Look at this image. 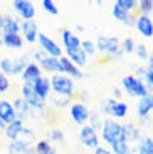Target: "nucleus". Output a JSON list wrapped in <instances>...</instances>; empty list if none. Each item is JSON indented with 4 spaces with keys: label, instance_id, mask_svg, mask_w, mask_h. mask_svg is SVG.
<instances>
[{
    "label": "nucleus",
    "instance_id": "58836bf2",
    "mask_svg": "<svg viewBox=\"0 0 153 154\" xmlns=\"http://www.w3.org/2000/svg\"><path fill=\"white\" fill-rule=\"evenodd\" d=\"M10 151H12V152H14V154H15V152H20V154H27V147H25V146H22V144H19V143H14V144H12Z\"/></svg>",
    "mask_w": 153,
    "mask_h": 154
},
{
    "label": "nucleus",
    "instance_id": "6e6552de",
    "mask_svg": "<svg viewBox=\"0 0 153 154\" xmlns=\"http://www.w3.org/2000/svg\"><path fill=\"white\" fill-rule=\"evenodd\" d=\"M14 8L22 15V19H25V22L34 19V15H35V7L29 0H15L14 2Z\"/></svg>",
    "mask_w": 153,
    "mask_h": 154
},
{
    "label": "nucleus",
    "instance_id": "1a4fd4ad",
    "mask_svg": "<svg viewBox=\"0 0 153 154\" xmlns=\"http://www.w3.org/2000/svg\"><path fill=\"white\" fill-rule=\"evenodd\" d=\"M81 143L88 147H98L99 144V139H98V134H96V129H93L91 126H84L81 129V134H79Z\"/></svg>",
    "mask_w": 153,
    "mask_h": 154
},
{
    "label": "nucleus",
    "instance_id": "f3484780",
    "mask_svg": "<svg viewBox=\"0 0 153 154\" xmlns=\"http://www.w3.org/2000/svg\"><path fill=\"white\" fill-rule=\"evenodd\" d=\"M62 45L66 47V50H73L81 47V40L77 38V35H74L71 30L62 32Z\"/></svg>",
    "mask_w": 153,
    "mask_h": 154
},
{
    "label": "nucleus",
    "instance_id": "b1692460",
    "mask_svg": "<svg viewBox=\"0 0 153 154\" xmlns=\"http://www.w3.org/2000/svg\"><path fill=\"white\" fill-rule=\"evenodd\" d=\"M2 29H4L5 35L7 34H17L19 32V23L15 22V19L12 17H4V22H2Z\"/></svg>",
    "mask_w": 153,
    "mask_h": 154
},
{
    "label": "nucleus",
    "instance_id": "de8ad7c7",
    "mask_svg": "<svg viewBox=\"0 0 153 154\" xmlns=\"http://www.w3.org/2000/svg\"><path fill=\"white\" fill-rule=\"evenodd\" d=\"M151 60H153V57H151Z\"/></svg>",
    "mask_w": 153,
    "mask_h": 154
},
{
    "label": "nucleus",
    "instance_id": "ddd939ff",
    "mask_svg": "<svg viewBox=\"0 0 153 154\" xmlns=\"http://www.w3.org/2000/svg\"><path fill=\"white\" fill-rule=\"evenodd\" d=\"M32 85H34V91H35V94H37V97H39L41 100H44L47 96H49L50 82L47 81L46 77H39L37 81L32 82Z\"/></svg>",
    "mask_w": 153,
    "mask_h": 154
},
{
    "label": "nucleus",
    "instance_id": "423d86ee",
    "mask_svg": "<svg viewBox=\"0 0 153 154\" xmlns=\"http://www.w3.org/2000/svg\"><path fill=\"white\" fill-rule=\"evenodd\" d=\"M104 112L115 116V117H118V119H121V117L126 116L128 106L123 104V102H118V100H115V99H108L106 102H104Z\"/></svg>",
    "mask_w": 153,
    "mask_h": 154
},
{
    "label": "nucleus",
    "instance_id": "0eeeda50",
    "mask_svg": "<svg viewBox=\"0 0 153 154\" xmlns=\"http://www.w3.org/2000/svg\"><path fill=\"white\" fill-rule=\"evenodd\" d=\"M34 55H35V59H37V62L47 70V72H59V59L49 57L44 50H39Z\"/></svg>",
    "mask_w": 153,
    "mask_h": 154
},
{
    "label": "nucleus",
    "instance_id": "c03bdc74",
    "mask_svg": "<svg viewBox=\"0 0 153 154\" xmlns=\"http://www.w3.org/2000/svg\"><path fill=\"white\" fill-rule=\"evenodd\" d=\"M4 127H7V124H5V122H4V121L0 119V129H4Z\"/></svg>",
    "mask_w": 153,
    "mask_h": 154
},
{
    "label": "nucleus",
    "instance_id": "f8f14e48",
    "mask_svg": "<svg viewBox=\"0 0 153 154\" xmlns=\"http://www.w3.org/2000/svg\"><path fill=\"white\" fill-rule=\"evenodd\" d=\"M71 116H73V119L79 124H84L86 121L91 117V114H89L88 107H86L84 104H73V107H71Z\"/></svg>",
    "mask_w": 153,
    "mask_h": 154
},
{
    "label": "nucleus",
    "instance_id": "dca6fc26",
    "mask_svg": "<svg viewBox=\"0 0 153 154\" xmlns=\"http://www.w3.org/2000/svg\"><path fill=\"white\" fill-rule=\"evenodd\" d=\"M22 30H24V35H25V40L27 42L34 44L39 37V32H37V23L34 20H27V22L22 23Z\"/></svg>",
    "mask_w": 153,
    "mask_h": 154
},
{
    "label": "nucleus",
    "instance_id": "a211bd4d",
    "mask_svg": "<svg viewBox=\"0 0 153 154\" xmlns=\"http://www.w3.org/2000/svg\"><path fill=\"white\" fill-rule=\"evenodd\" d=\"M22 77H24V81L25 82H34V81H37L39 77H41V67L37 66V64H29V66L24 69V72H22Z\"/></svg>",
    "mask_w": 153,
    "mask_h": 154
},
{
    "label": "nucleus",
    "instance_id": "ea45409f",
    "mask_svg": "<svg viewBox=\"0 0 153 154\" xmlns=\"http://www.w3.org/2000/svg\"><path fill=\"white\" fill-rule=\"evenodd\" d=\"M123 50H125V52H128V54H130V52H133V50H135L133 38H126V40L123 42Z\"/></svg>",
    "mask_w": 153,
    "mask_h": 154
},
{
    "label": "nucleus",
    "instance_id": "4be33fe9",
    "mask_svg": "<svg viewBox=\"0 0 153 154\" xmlns=\"http://www.w3.org/2000/svg\"><path fill=\"white\" fill-rule=\"evenodd\" d=\"M4 44L12 47V49H20L24 45V40L19 34H7V35L4 34Z\"/></svg>",
    "mask_w": 153,
    "mask_h": 154
},
{
    "label": "nucleus",
    "instance_id": "c9c22d12",
    "mask_svg": "<svg viewBox=\"0 0 153 154\" xmlns=\"http://www.w3.org/2000/svg\"><path fill=\"white\" fill-rule=\"evenodd\" d=\"M81 49L84 50V54H86V55H88V54H94V52H96L94 44L89 42V40H84V42H81Z\"/></svg>",
    "mask_w": 153,
    "mask_h": 154
},
{
    "label": "nucleus",
    "instance_id": "4468645a",
    "mask_svg": "<svg viewBox=\"0 0 153 154\" xmlns=\"http://www.w3.org/2000/svg\"><path fill=\"white\" fill-rule=\"evenodd\" d=\"M136 29L140 30V34L145 35V37H151L153 35V22L148 15H140L136 19Z\"/></svg>",
    "mask_w": 153,
    "mask_h": 154
},
{
    "label": "nucleus",
    "instance_id": "9d476101",
    "mask_svg": "<svg viewBox=\"0 0 153 154\" xmlns=\"http://www.w3.org/2000/svg\"><path fill=\"white\" fill-rule=\"evenodd\" d=\"M22 94H24V99H25V102L29 106H34V107L41 109L44 106V100H41L37 97V94H35L34 91V85L31 84V82H25L22 87Z\"/></svg>",
    "mask_w": 153,
    "mask_h": 154
},
{
    "label": "nucleus",
    "instance_id": "2f4dec72",
    "mask_svg": "<svg viewBox=\"0 0 153 154\" xmlns=\"http://www.w3.org/2000/svg\"><path fill=\"white\" fill-rule=\"evenodd\" d=\"M140 149L145 154H153V139L151 137H145L140 144Z\"/></svg>",
    "mask_w": 153,
    "mask_h": 154
},
{
    "label": "nucleus",
    "instance_id": "473e14b6",
    "mask_svg": "<svg viewBox=\"0 0 153 154\" xmlns=\"http://www.w3.org/2000/svg\"><path fill=\"white\" fill-rule=\"evenodd\" d=\"M42 7H44V10L49 12L50 15H57L59 8L56 7V4H54L52 0H42Z\"/></svg>",
    "mask_w": 153,
    "mask_h": 154
},
{
    "label": "nucleus",
    "instance_id": "7ed1b4c3",
    "mask_svg": "<svg viewBox=\"0 0 153 154\" xmlns=\"http://www.w3.org/2000/svg\"><path fill=\"white\" fill-rule=\"evenodd\" d=\"M103 139L108 144H113L123 139V126L115 121H106L103 124Z\"/></svg>",
    "mask_w": 153,
    "mask_h": 154
},
{
    "label": "nucleus",
    "instance_id": "9b49d317",
    "mask_svg": "<svg viewBox=\"0 0 153 154\" xmlns=\"http://www.w3.org/2000/svg\"><path fill=\"white\" fill-rule=\"evenodd\" d=\"M59 72L69 74V75H73L74 79H81V77H83V72H81V70L77 69V67L74 66L67 57H61V59H59Z\"/></svg>",
    "mask_w": 153,
    "mask_h": 154
},
{
    "label": "nucleus",
    "instance_id": "2eb2a0df",
    "mask_svg": "<svg viewBox=\"0 0 153 154\" xmlns=\"http://www.w3.org/2000/svg\"><path fill=\"white\" fill-rule=\"evenodd\" d=\"M0 119L4 121L5 124H10L17 119L15 112H14V107H12V104L7 102V100H0Z\"/></svg>",
    "mask_w": 153,
    "mask_h": 154
},
{
    "label": "nucleus",
    "instance_id": "f257e3e1",
    "mask_svg": "<svg viewBox=\"0 0 153 154\" xmlns=\"http://www.w3.org/2000/svg\"><path fill=\"white\" fill-rule=\"evenodd\" d=\"M123 87H125V91H126L130 96H135V97H145L146 94H148L146 85L143 84L140 79H136V77H133V75L123 77Z\"/></svg>",
    "mask_w": 153,
    "mask_h": 154
},
{
    "label": "nucleus",
    "instance_id": "e433bc0d",
    "mask_svg": "<svg viewBox=\"0 0 153 154\" xmlns=\"http://www.w3.org/2000/svg\"><path fill=\"white\" fill-rule=\"evenodd\" d=\"M140 8H142L143 15H146L148 12L153 10V0H142L140 2Z\"/></svg>",
    "mask_w": 153,
    "mask_h": 154
},
{
    "label": "nucleus",
    "instance_id": "49530a36",
    "mask_svg": "<svg viewBox=\"0 0 153 154\" xmlns=\"http://www.w3.org/2000/svg\"><path fill=\"white\" fill-rule=\"evenodd\" d=\"M138 154H145V152H143V151H142V149H140V151H138Z\"/></svg>",
    "mask_w": 153,
    "mask_h": 154
},
{
    "label": "nucleus",
    "instance_id": "c85d7f7f",
    "mask_svg": "<svg viewBox=\"0 0 153 154\" xmlns=\"http://www.w3.org/2000/svg\"><path fill=\"white\" fill-rule=\"evenodd\" d=\"M29 66V57L24 55V57H19L14 60V74H19V72H24V69Z\"/></svg>",
    "mask_w": 153,
    "mask_h": 154
},
{
    "label": "nucleus",
    "instance_id": "393cba45",
    "mask_svg": "<svg viewBox=\"0 0 153 154\" xmlns=\"http://www.w3.org/2000/svg\"><path fill=\"white\" fill-rule=\"evenodd\" d=\"M22 129H24L22 121H20V119H15L14 122H10V124L7 126V136H8L10 139H14V141H15V137L19 136V132L22 131Z\"/></svg>",
    "mask_w": 153,
    "mask_h": 154
},
{
    "label": "nucleus",
    "instance_id": "6ab92c4d",
    "mask_svg": "<svg viewBox=\"0 0 153 154\" xmlns=\"http://www.w3.org/2000/svg\"><path fill=\"white\" fill-rule=\"evenodd\" d=\"M67 52V59L71 62H73L74 66H84L86 64V54H84V50L81 49H73V50H66Z\"/></svg>",
    "mask_w": 153,
    "mask_h": 154
},
{
    "label": "nucleus",
    "instance_id": "09e8293b",
    "mask_svg": "<svg viewBox=\"0 0 153 154\" xmlns=\"http://www.w3.org/2000/svg\"><path fill=\"white\" fill-rule=\"evenodd\" d=\"M0 42H2V40H0Z\"/></svg>",
    "mask_w": 153,
    "mask_h": 154
},
{
    "label": "nucleus",
    "instance_id": "79ce46f5",
    "mask_svg": "<svg viewBox=\"0 0 153 154\" xmlns=\"http://www.w3.org/2000/svg\"><path fill=\"white\" fill-rule=\"evenodd\" d=\"M50 139H52V141H62V139H64V134H62V131L61 129H54L52 132H50Z\"/></svg>",
    "mask_w": 153,
    "mask_h": 154
},
{
    "label": "nucleus",
    "instance_id": "a18cd8bd",
    "mask_svg": "<svg viewBox=\"0 0 153 154\" xmlns=\"http://www.w3.org/2000/svg\"><path fill=\"white\" fill-rule=\"evenodd\" d=\"M2 22H4V17L0 15V29H2Z\"/></svg>",
    "mask_w": 153,
    "mask_h": 154
},
{
    "label": "nucleus",
    "instance_id": "bb28decb",
    "mask_svg": "<svg viewBox=\"0 0 153 154\" xmlns=\"http://www.w3.org/2000/svg\"><path fill=\"white\" fill-rule=\"evenodd\" d=\"M111 147H113V151H115L116 154H130V146H128V143L125 139H119V141L113 143Z\"/></svg>",
    "mask_w": 153,
    "mask_h": 154
},
{
    "label": "nucleus",
    "instance_id": "a878e982",
    "mask_svg": "<svg viewBox=\"0 0 153 154\" xmlns=\"http://www.w3.org/2000/svg\"><path fill=\"white\" fill-rule=\"evenodd\" d=\"M12 107H14V112H15V116H20V117H24V116L27 114V111H29V104L25 102V99H15V102L12 104Z\"/></svg>",
    "mask_w": 153,
    "mask_h": 154
},
{
    "label": "nucleus",
    "instance_id": "f03ea898",
    "mask_svg": "<svg viewBox=\"0 0 153 154\" xmlns=\"http://www.w3.org/2000/svg\"><path fill=\"white\" fill-rule=\"evenodd\" d=\"M49 82H50V87H52L57 94H61V96H71L73 91H74L73 81H71L69 77L62 75V74H56Z\"/></svg>",
    "mask_w": 153,
    "mask_h": 154
},
{
    "label": "nucleus",
    "instance_id": "37998d69",
    "mask_svg": "<svg viewBox=\"0 0 153 154\" xmlns=\"http://www.w3.org/2000/svg\"><path fill=\"white\" fill-rule=\"evenodd\" d=\"M94 154H111L108 149H104V147H96V152Z\"/></svg>",
    "mask_w": 153,
    "mask_h": 154
},
{
    "label": "nucleus",
    "instance_id": "20e7f679",
    "mask_svg": "<svg viewBox=\"0 0 153 154\" xmlns=\"http://www.w3.org/2000/svg\"><path fill=\"white\" fill-rule=\"evenodd\" d=\"M37 40H39V44H41V47H42V50L49 55V57H54V59H61L62 57L61 47L54 42L50 37H47L46 34H39Z\"/></svg>",
    "mask_w": 153,
    "mask_h": 154
},
{
    "label": "nucleus",
    "instance_id": "cd10ccee",
    "mask_svg": "<svg viewBox=\"0 0 153 154\" xmlns=\"http://www.w3.org/2000/svg\"><path fill=\"white\" fill-rule=\"evenodd\" d=\"M138 137V131L135 129L131 124H128V126H123V139L125 141H133V139H136Z\"/></svg>",
    "mask_w": 153,
    "mask_h": 154
},
{
    "label": "nucleus",
    "instance_id": "f704fd0d",
    "mask_svg": "<svg viewBox=\"0 0 153 154\" xmlns=\"http://www.w3.org/2000/svg\"><path fill=\"white\" fill-rule=\"evenodd\" d=\"M135 52L138 54V57L142 60H148V49H146V45H143V44L135 45Z\"/></svg>",
    "mask_w": 153,
    "mask_h": 154
},
{
    "label": "nucleus",
    "instance_id": "5701e85b",
    "mask_svg": "<svg viewBox=\"0 0 153 154\" xmlns=\"http://www.w3.org/2000/svg\"><path fill=\"white\" fill-rule=\"evenodd\" d=\"M34 139H35L34 132H32V131H27V129H22V131L19 132V136L15 137V141H14V143H19V144H22V146L27 147L31 143H34Z\"/></svg>",
    "mask_w": 153,
    "mask_h": 154
},
{
    "label": "nucleus",
    "instance_id": "c756f323",
    "mask_svg": "<svg viewBox=\"0 0 153 154\" xmlns=\"http://www.w3.org/2000/svg\"><path fill=\"white\" fill-rule=\"evenodd\" d=\"M116 7H119L121 10H125V12H130V10H133L135 7H136V2L135 0H116Z\"/></svg>",
    "mask_w": 153,
    "mask_h": 154
},
{
    "label": "nucleus",
    "instance_id": "4c0bfd02",
    "mask_svg": "<svg viewBox=\"0 0 153 154\" xmlns=\"http://www.w3.org/2000/svg\"><path fill=\"white\" fill-rule=\"evenodd\" d=\"M145 77H146V85H148V87H146V91H151L153 92V69H146L145 70Z\"/></svg>",
    "mask_w": 153,
    "mask_h": 154
},
{
    "label": "nucleus",
    "instance_id": "39448f33",
    "mask_svg": "<svg viewBox=\"0 0 153 154\" xmlns=\"http://www.w3.org/2000/svg\"><path fill=\"white\" fill-rule=\"evenodd\" d=\"M98 49L109 55H116V57H119V54H121L119 42L116 37H99L98 38Z\"/></svg>",
    "mask_w": 153,
    "mask_h": 154
},
{
    "label": "nucleus",
    "instance_id": "412c9836",
    "mask_svg": "<svg viewBox=\"0 0 153 154\" xmlns=\"http://www.w3.org/2000/svg\"><path fill=\"white\" fill-rule=\"evenodd\" d=\"M113 15H115V19H118L119 22H123V23H126V25H135L136 23V20L133 19V17L130 15V12H125V10H121L119 7H113Z\"/></svg>",
    "mask_w": 153,
    "mask_h": 154
},
{
    "label": "nucleus",
    "instance_id": "72a5a7b5",
    "mask_svg": "<svg viewBox=\"0 0 153 154\" xmlns=\"http://www.w3.org/2000/svg\"><path fill=\"white\" fill-rule=\"evenodd\" d=\"M0 69H2V74L7 72V74H14V60L10 59H4L0 62Z\"/></svg>",
    "mask_w": 153,
    "mask_h": 154
},
{
    "label": "nucleus",
    "instance_id": "a19ab883",
    "mask_svg": "<svg viewBox=\"0 0 153 154\" xmlns=\"http://www.w3.org/2000/svg\"><path fill=\"white\" fill-rule=\"evenodd\" d=\"M8 89V79L5 77V74H2L0 70V92H5Z\"/></svg>",
    "mask_w": 153,
    "mask_h": 154
},
{
    "label": "nucleus",
    "instance_id": "aec40b11",
    "mask_svg": "<svg viewBox=\"0 0 153 154\" xmlns=\"http://www.w3.org/2000/svg\"><path fill=\"white\" fill-rule=\"evenodd\" d=\"M153 109V96L151 94H146L145 97L140 99V104H138V116L140 117H145L148 116V112Z\"/></svg>",
    "mask_w": 153,
    "mask_h": 154
},
{
    "label": "nucleus",
    "instance_id": "7c9ffc66",
    "mask_svg": "<svg viewBox=\"0 0 153 154\" xmlns=\"http://www.w3.org/2000/svg\"><path fill=\"white\" fill-rule=\"evenodd\" d=\"M35 149H37L39 154H57L52 147H50V144L47 143V141H41V143H37V147H35Z\"/></svg>",
    "mask_w": 153,
    "mask_h": 154
}]
</instances>
